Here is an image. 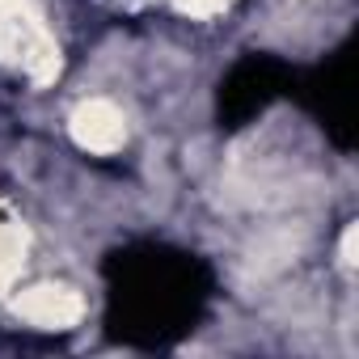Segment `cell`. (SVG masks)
<instances>
[{
	"label": "cell",
	"mask_w": 359,
	"mask_h": 359,
	"mask_svg": "<svg viewBox=\"0 0 359 359\" xmlns=\"http://www.w3.org/2000/svg\"><path fill=\"white\" fill-rule=\"evenodd\" d=\"M81 313H85V300L60 283H43V287H30L18 296V317H26L30 325H43V330H68L81 321Z\"/></svg>",
	"instance_id": "6da1fadb"
},
{
	"label": "cell",
	"mask_w": 359,
	"mask_h": 359,
	"mask_svg": "<svg viewBox=\"0 0 359 359\" xmlns=\"http://www.w3.org/2000/svg\"><path fill=\"white\" fill-rule=\"evenodd\" d=\"M72 135L81 148L89 152H114L123 140H127V123H123V110L110 106V102H85L76 114H72Z\"/></svg>",
	"instance_id": "7a4b0ae2"
},
{
	"label": "cell",
	"mask_w": 359,
	"mask_h": 359,
	"mask_svg": "<svg viewBox=\"0 0 359 359\" xmlns=\"http://www.w3.org/2000/svg\"><path fill=\"white\" fill-rule=\"evenodd\" d=\"M22 258H26V233L22 229H0V287H9L13 275L22 271Z\"/></svg>",
	"instance_id": "3957f363"
},
{
	"label": "cell",
	"mask_w": 359,
	"mask_h": 359,
	"mask_svg": "<svg viewBox=\"0 0 359 359\" xmlns=\"http://www.w3.org/2000/svg\"><path fill=\"white\" fill-rule=\"evenodd\" d=\"M224 5H229V0H177V9L191 13V18H216Z\"/></svg>",
	"instance_id": "277c9868"
},
{
	"label": "cell",
	"mask_w": 359,
	"mask_h": 359,
	"mask_svg": "<svg viewBox=\"0 0 359 359\" xmlns=\"http://www.w3.org/2000/svg\"><path fill=\"white\" fill-rule=\"evenodd\" d=\"M342 262H355V229H346L342 237Z\"/></svg>",
	"instance_id": "5b68a950"
}]
</instances>
